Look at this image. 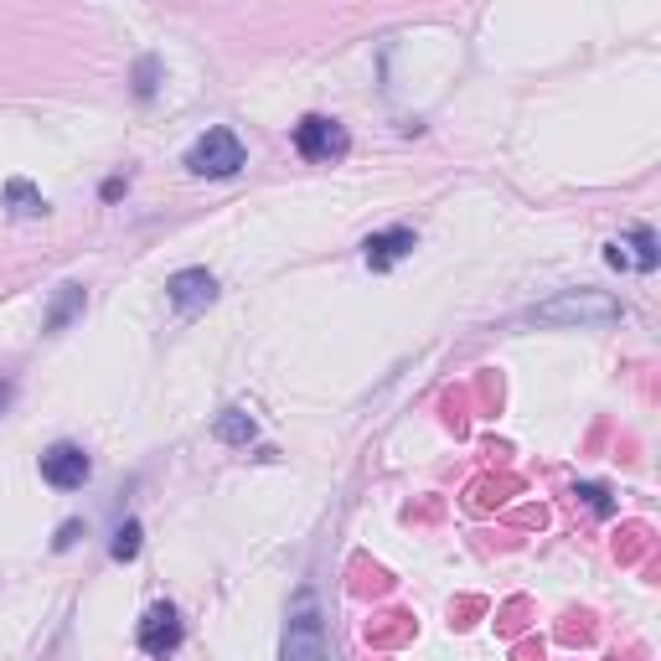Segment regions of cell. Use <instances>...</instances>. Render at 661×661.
Wrapping results in <instances>:
<instances>
[{
	"label": "cell",
	"mask_w": 661,
	"mask_h": 661,
	"mask_svg": "<svg viewBox=\"0 0 661 661\" xmlns=\"http://www.w3.org/2000/svg\"><path fill=\"white\" fill-rule=\"evenodd\" d=\"M140 537H145V527L135 517L125 522V527H119V533H114V543H109V553L119 563H129V558H140Z\"/></svg>",
	"instance_id": "4fadbf2b"
},
{
	"label": "cell",
	"mask_w": 661,
	"mask_h": 661,
	"mask_svg": "<svg viewBox=\"0 0 661 661\" xmlns=\"http://www.w3.org/2000/svg\"><path fill=\"white\" fill-rule=\"evenodd\" d=\"M280 661H331V641H325V620L315 610V594H300L290 620H284V647Z\"/></svg>",
	"instance_id": "7a4b0ae2"
},
{
	"label": "cell",
	"mask_w": 661,
	"mask_h": 661,
	"mask_svg": "<svg viewBox=\"0 0 661 661\" xmlns=\"http://www.w3.org/2000/svg\"><path fill=\"white\" fill-rule=\"evenodd\" d=\"M625 315V305H620L615 295H605V290H563V295L543 300V305L533 310L537 325H610Z\"/></svg>",
	"instance_id": "6da1fadb"
},
{
	"label": "cell",
	"mask_w": 661,
	"mask_h": 661,
	"mask_svg": "<svg viewBox=\"0 0 661 661\" xmlns=\"http://www.w3.org/2000/svg\"><path fill=\"white\" fill-rule=\"evenodd\" d=\"M249 166V150H243V140L233 135V129H207L192 150H186V171L192 176H207V182H223V176H239V171Z\"/></svg>",
	"instance_id": "3957f363"
},
{
	"label": "cell",
	"mask_w": 661,
	"mask_h": 661,
	"mask_svg": "<svg viewBox=\"0 0 661 661\" xmlns=\"http://www.w3.org/2000/svg\"><path fill=\"white\" fill-rule=\"evenodd\" d=\"M166 295L182 315H192V310H202V305L217 300V280H212L207 269H182V274H171L166 280Z\"/></svg>",
	"instance_id": "ba28073f"
},
{
	"label": "cell",
	"mask_w": 661,
	"mask_h": 661,
	"mask_svg": "<svg viewBox=\"0 0 661 661\" xmlns=\"http://www.w3.org/2000/svg\"><path fill=\"white\" fill-rule=\"evenodd\" d=\"M155 78H161V62L145 57L140 68H135V99H155Z\"/></svg>",
	"instance_id": "5bb4252c"
},
{
	"label": "cell",
	"mask_w": 661,
	"mask_h": 661,
	"mask_svg": "<svg viewBox=\"0 0 661 661\" xmlns=\"http://www.w3.org/2000/svg\"><path fill=\"white\" fill-rule=\"evenodd\" d=\"M419 249V239H414V227H382V233H372V239L362 243V259H367V269H393V264H404L408 254Z\"/></svg>",
	"instance_id": "52a82bcc"
},
{
	"label": "cell",
	"mask_w": 661,
	"mask_h": 661,
	"mask_svg": "<svg viewBox=\"0 0 661 661\" xmlns=\"http://www.w3.org/2000/svg\"><path fill=\"white\" fill-rule=\"evenodd\" d=\"M610 264L615 269H635V274H651V269L661 264V254H657V233L651 227H635L631 239H620V243H610Z\"/></svg>",
	"instance_id": "9c48e42d"
},
{
	"label": "cell",
	"mask_w": 661,
	"mask_h": 661,
	"mask_svg": "<svg viewBox=\"0 0 661 661\" xmlns=\"http://www.w3.org/2000/svg\"><path fill=\"white\" fill-rule=\"evenodd\" d=\"M84 305H88V295L78 290V284H62L57 290V300H52V310H47V331H68V321H78L84 315Z\"/></svg>",
	"instance_id": "8fae6325"
},
{
	"label": "cell",
	"mask_w": 661,
	"mask_h": 661,
	"mask_svg": "<svg viewBox=\"0 0 661 661\" xmlns=\"http://www.w3.org/2000/svg\"><path fill=\"white\" fill-rule=\"evenodd\" d=\"M6 212H11V217H42L47 202L27 176H11V182H6Z\"/></svg>",
	"instance_id": "30bf717a"
},
{
	"label": "cell",
	"mask_w": 661,
	"mask_h": 661,
	"mask_svg": "<svg viewBox=\"0 0 661 661\" xmlns=\"http://www.w3.org/2000/svg\"><path fill=\"white\" fill-rule=\"evenodd\" d=\"M88 476H94V460L84 455V445L57 439L52 450H42V480L47 486H57V492H78Z\"/></svg>",
	"instance_id": "8992f818"
},
{
	"label": "cell",
	"mask_w": 661,
	"mask_h": 661,
	"mask_svg": "<svg viewBox=\"0 0 661 661\" xmlns=\"http://www.w3.org/2000/svg\"><path fill=\"white\" fill-rule=\"evenodd\" d=\"M295 150L305 155V161H341V155L352 150V140H347V129H341L337 119L305 114V119L295 125Z\"/></svg>",
	"instance_id": "277c9868"
},
{
	"label": "cell",
	"mask_w": 661,
	"mask_h": 661,
	"mask_svg": "<svg viewBox=\"0 0 661 661\" xmlns=\"http://www.w3.org/2000/svg\"><path fill=\"white\" fill-rule=\"evenodd\" d=\"M579 496H584V502H590V507L600 512V517H605V512H610V496L600 492V486H579Z\"/></svg>",
	"instance_id": "2e32d148"
},
{
	"label": "cell",
	"mask_w": 661,
	"mask_h": 661,
	"mask_svg": "<svg viewBox=\"0 0 661 661\" xmlns=\"http://www.w3.org/2000/svg\"><path fill=\"white\" fill-rule=\"evenodd\" d=\"M182 635L186 631H182V615H176V605H166V600H161V605L145 610L140 635H135V641H140L145 657L166 661V657H176V651H182Z\"/></svg>",
	"instance_id": "5b68a950"
},
{
	"label": "cell",
	"mask_w": 661,
	"mask_h": 661,
	"mask_svg": "<svg viewBox=\"0 0 661 661\" xmlns=\"http://www.w3.org/2000/svg\"><path fill=\"white\" fill-rule=\"evenodd\" d=\"M11 398H16V388L6 378H0V414H6V408H11Z\"/></svg>",
	"instance_id": "e0dca14e"
},
{
	"label": "cell",
	"mask_w": 661,
	"mask_h": 661,
	"mask_svg": "<svg viewBox=\"0 0 661 661\" xmlns=\"http://www.w3.org/2000/svg\"><path fill=\"white\" fill-rule=\"evenodd\" d=\"M78 537H84V522H62V527H57V537H52V548H57V553H68L72 543H78Z\"/></svg>",
	"instance_id": "9a60e30c"
},
{
	"label": "cell",
	"mask_w": 661,
	"mask_h": 661,
	"mask_svg": "<svg viewBox=\"0 0 661 661\" xmlns=\"http://www.w3.org/2000/svg\"><path fill=\"white\" fill-rule=\"evenodd\" d=\"M212 435L223 439V445H254L259 424L249 419L243 408H223V414H217V424H212Z\"/></svg>",
	"instance_id": "7c38bea8"
}]
</instances>
